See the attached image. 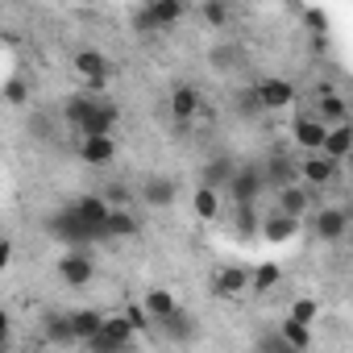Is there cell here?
I'll return each instance as SVG.
<instances>
[{"label":"cell","mask_w":353,"mask_h":353,"mask_svg":"<svg viewBox=\"0 0 353 353\" xmlns=\"http://www.w3.org/2000/svg\"><path fill=\"white\" fill-rule=\"evenodd\" d=\"M63 117H67V125H71L75 133H83V137H112V129H117V121H121V108H117L112 100H104V96L79 92V96H67Z\"/></svg>","instance_id":"cell-1"},{"label":"cell","mask_w":353,"mask_h":353,"mask_svg":"<svg viewBox=\"0 0 353 353\" xmlns=\"http://www.w3.org/2000/svg\"><path fill=\"white\" fill-rule=\"evenodd\" d=\"M50 237L54 241H63V245H71V250H92L100 237L79 221V212L75 208H63V212H54L50 216Z\"/></svg>","instance_id":"cell-2"},{"label":"cell","mask_w":353,"mask_h":353,"mask_svg":"<svg viewBox=\"0 0 353 353\" xmlns=\"http://www.w3.org/2000/svg\"><path fill=\"white\" fill-rule=\"evenodd\" d=\"M183 13H188L183 0H150V5L133 17V26H137V34H158V30H166L174 21H183Z\"/></svg>","instance_id":"cell-3"},{"label":"cell","mask_w":353,"mask_h":353,"mask_svg":"<svg viewBox=\"0 0 353 353\" xmlns=\"http://www.w3.org/2000/svg\"><path fill=\"white\" fill-rule=\"evenodd\" d=\"M75 75L88 83V96H96V92L108 83L112 67H108V59H104L100 50H79V54H75Z\"/></svg>","instance_id":"cell-4"},{"label":"cell","mask_w":353,"mask_h":353,"mask_svg":"<svg viewBox=\"0 0 353 353\" xmlns=\"http://www.w3.org/2000/svg\"><path fill=\"white\" fill-rule=\"evenodd\" d=\"M59 279L67 287H88L96 279V262H92V250H71L63 262H59Z\"/></svg>","instance_id":"cell-5"},{"label":"cell","mask_w":353,"mask_h":353,"mask_svg":"<svg viewBox=\"0 0 353 353\" xmlns=\"http://www.w3.org/2000/svg\"><path fill=\"white\" fill-rule=\"evenodd\" d=\"M250 92H254L258 108H270V112H274V108H291V104H295V88H291L287 79H258Z\"/></svg>","instance_id":"cell-6"},{"label":"cell","mask_w":353,"mask_h":353,"mask_svg":"<svg viewBox=\"0 0 353 353\" xmlns=\"http://www.w3.org/2000/svg\"><path fill=\"white\" fill-rule=\"evenodd\" d=\"M150 328H158V332H166L174 345H188L192 336H196V316L192 312H183V307H174L170 316H162V320H154Z\"/></svg>","instance_id":"cell-7"},{"label":"cell","mask_w":353,"mask_h":353,"mask_svg":"<svg viewBox=\"0 0 353 353\" xmlns=\"http://www.w3.org/2000/svg\"><path fill=\"white\" fill-rule=\"evenodd\" d=\"M258 192H262V170H254V166H237V170H233V179H229V196H233V204H254Z\"/></svg>","instance_id":"cell-8"},{"label":"cell","mask_w":353,"mask_h":353,"mask_svg":"<svg viewBox=\"0 0 353 353\" xmlns=\"http://www.w3.org/2000/svg\"><path fill=\"white\" fill-rule=\"evenodd\" d=\"M349 233V208H320L316 212V237L320 241H341Z\"/></svg>","instance_id":"cell-9"},{"label":"cell","mask_w":353,"mask_h":353,"mask_svg":"<svg viewBox=\"0 0 353 353\" xmlns=\"http://www.w3.org/2000/svg\"><path fill=\"white\" fill-rule=\"evenodd\" d=\"M295 174H303L312 188H324V183H332V179H336V162H328L324 154H307V158L295 166Z\"/></svg>","instance_id":"cell-10"},{"label":"cell","mask_w":353,"mask_h":353,"mask_svg":"<svg viewBox=\"0 0 353 353\" xmlns=\"http://www.w3.org/2000/svg\"><path fill=\"white\" fill-rule=\"evenodd\" d=\"M174 196H179V188H174V179H166V174H150L141 183V200L154 204V208H170Z\"/></svg>","instance_id":"cell-11"},{"label":"cell","mask_w":353,"mask_h":353,"mask_svg":"<svg viewBox=\"0 0 353 353\" xmlns=\"http://www.w3.org/2000/svg\"><path fill=\"white\" fill-rule=\"evenodd\" d=\"M349 150H353V129L349 125H332L328 133H324V145H320V154L328 158V162H345L349 158Z\"/></svg>","instance_id":"cell-12"},{"label":"cell","mask_w":353,"mask_h":353,"mask_svg":"<svg viewBox=\"0 0 353 353\" xmlns=\"http://www.w3.org/2000/svg\"><path fill=\"white\" fill-rule=\"evenodd\" d=\"M71 208L79 212V221H83L96 237H100V229H104V221H108V212H112L100 196H83V200H79V204H71ZM100 241H104V237H100Z\"/></svg>","instance_id":"cell-13"},{"label":"cell","mask_w":353,"mask_h":353,"mask_svg":"<svg viewBox=\"0 0 353 353\" xmlns=\"http://www.w3.org/2000/svg\"><path fill=\"white\" fill-rule=\"evenodd\" d=\"M200 104H204V100H200V92H196V88H188V83L170 92V112H174V121H179V125H188V121L200 112Z\"/></svg>","instance_id":"cell-14"},{"label":"cell","mask_w":353,"mask_h":353,"mask_svg":"<svg viewBox=\"0 0 353 353\" xmlns=\"http://www.w3.org/2000/svg\"><path fill=\"white\" fill-rule=\"evenodd\" d=\"M295 141L307 150V154H320V145H324V133H328V125H320L316 117H303V121H295Z\"/></svg>","instance_id":"cell-15"},{"label":"cell","mask_w":353,"mask_h":353,"mask_svg":"<svg viewBox=\"0 0 353 353\" xmlns=\"http://www.w3.org/2000/svg\"><path fill=\"white\" fill-rule=\"evenodd\" d=\"M79 154H83V162H88V166H104V162H112V158H117V141H112V137H83Z\"/></svg>","instance_id":"cell-16"},{"label":"cell","mask_w":353,"mask_h":353,"mask_svg":"<svg viewBox=\"0 0 353 353\" xmlns=\"http://www.w3.org/2000/svg\"><path fill=\"white\" fill-rule=\"evenodd\" d=\"M141 307H145V316H150V324H154V320H162V316H170L174 307H179V299H174L166 287H154V291H145Z\"/></svg>","instance_id":"cell-17"},{"label":"cell","mask_w":353,"mask_h":353,"mask_svg":"<svg viewBox=\"0 0 353 353\" xmlns=\"http://www.w3.org/2000/svg\"><path fill=\"white\" fill-rule=\"evenodd\" d=\"M233 170H237V166H233L229 158H212V162L204 166V183H200V188H208V192L221 196V188H229V179H233Z\"/></svg>","instance_id":"cell-18"},{"label":"cell","mask_w":353,"mask_h":353,"mask_svg":"<svg viewBox=\"0 0 353 353\" xmlns=\"http://www.w3.org/2000/svg\"><path fill=\"white\" fill-rule=\"evenodd\" d=\"M307 204H312V196H307L303 188H283V192H279V212L291 216V221H299V216L307 212Z\"/></svg>","instance_id":"cell-19"},{"label":"cell","mask_w":353,"mask_h":353,"mask_svg":"<svg viewBox=\"0 0 353 353\" xmlns=\"http://www.w3.org/2000/svg\"><path fill=\"white\" fill-rule=\"evenodd\" d=\"M133 233H137V221H133V212H125V208H112L108 221H104V229H100L104 241H108V237H133Z\"/></svg>","instance_id":"cell-20"},{"label":"cell","mask_w":353,"mask_h":353,"mask_svg":"<svg viewBox=\"0 0 353 353\" xmlns=\"http://www.w3.org/2000/svg\"><path fill=\"white\" fill-rule=\"evenodd\" d=\"M245 287H250V270H241V266H225L216 274V295H241Z\"/></svg>","instance_id":"cell-21"},{"label":"cell","mask_w":353,"mask_h":353,"mask_svg":"<svg viewBox=\"0 0 353 353\" xmlns=\"http://www.w3.org/2000/svg\"><path fill=\"white\" fill-rule=\"evenodd\" d=\"M100 324H104V316H100V312H92V307L71 312V332H75V341H92V336L100 332Z\"/></svg>","instance_id":"cell-22"},{"label":"cell","mask_w":353,"mask_h":353,"mask_svg":"<svg viewBox=\"0 0 353 353\" xmlns=\"http://www.w3.org/2000/svg\"><path fill=\"white\" fill-rule=\"evenodd\" d=\"M274 332H279V336H283V341H287V345H291L295 353H307V349H312V328H307V324H295V320H283V324H279Z\"/></svg>","instance_id":"cell-23"},{"label":"cell","mask_w":353,"mask_h":353,"mask_svg":"<svg viewBox=\"0 0 353 353\" xmlns=\"http://www.w3.org/2000/svg\"><path fill=\"white\" fill-rule=\"evenodd\" d=\"M345 117H349V104H345V96H336V92H324L320 96V125L324 121H332V125H345Z\"/></svg>","instance_id":"cell-24"},{"label":"cell","mask_w":353,"mask_h":353,"mask_svg":"<svg viewBox=\"0 0 353 353\" xmlns=\"http://www.w3.org/2000/svg\"><path fill=\"white\" fill-rule=\"evenodd\" d=\"M295 229H299V221H291V216H283V212H274V216L262 221V233H266L270 241H291Z\"/></svg>","instance_id":"cell-25"},{"label":"cell","mask_w":353,"mask_h":353,"mask_svg":"<svg viewBox=\"0 0 353 353\" xmlns=\"http://www.w3.org/2000/svg\"><path fill=\"white\" fill-rule=\"evenodd\" d=\"M262 183H274L279 192H283V188H295V162L274 158V162H270V170L262 174Z\"/></svg>","instance_id":"cell-26"},{"label":"cell","mask_w":353,"mask_h":353,"mask_svg":"<svg viewBox=\"0 0 353 353\" xmlns=\"http://www.w3.org/2000/svg\"><path fill=\"white\" fill-rule=\"evenodd\" d=\"M192 204H196V216H200V221H216V216H221V196L208 192V188H200V192L192 196Z\"/></svg>","instance_id":"cell-27"},{"label":"cell","mask_w":353,"mask_h":353,"mask_svg":"<svg viewBox=\"0 0 353 353\" xmlns=\"http://www.w3.org/2000/svg\"><path fill=\"white\" fill-rule=\"evenodd\" d=\"M100 336H108L112 345H121V349H125V345H129V336H133V328H129V320H125V316H108V320L100 324Z\"/></svg>","instance_id":"cell-28"},{"label":"cell","mask_w":353,"mask_h":353,"mask_svg":"<svg viewBox=\"0 0 353 353\" xmlns=\"http://www.w3.org/2000/svg\"><path fill=\"white\" fill-rule=\"evenodd\" d=\"M46 336L54 345H75V332H71V316H46Z\"/></svg>","instance_id":"cell-29"},{"label":"cell","mask_w":353,"mask_h":353,"mask_svg":"<svg viewBox=\"0 0 353 353\" xmlns=\"http://www.w3.org/2000/svg\"><path fill=\"white\" fill-rule=\"evenodd\" d=\"M279 279H283L279 262H262V266H258V270L250 274V287H254V291H270V287H274Z\"/></svg>","instance_id":"cell-30"},{"label":"cell","mask_w":353,"mask_h":353,"mask_svg":"<svg viewBox=\"0 0 353 353\" xmlns=\"http://www.w3.org/2000/svg\"><path fill=\"white\" fill-rule=\"evenodd\" d=\"M316 316H320V299H295L291 303V312H287V320H295V324H316Z\"/></svg>","instance_id":"cell-31"},{"label":"cell","mask_w":353,"mask_h":353,"mask_svg":"<svg viewBox=\"0 0 353 353\" xmlns=\"http://www.w3.org/2000/svg\"><path fill=\"white\" fill-rule=\"evenodd\" d=\"M200 17H204L212 30H221V26L229 21V9H225V5H216V0H208V5H200Z\"/></svg>","instance_id":"cell-32"},{"label":"cell","mask_w":353,"mask_h":353,"mask_svg":"<svg viewBox=\"0 0 353 353\" xmlns=\"http://www.w3.org/2000/svg\"><path fill=\"white\" fill-rule=\"evenodd\" d=\"M258 353H295V349H291L279 332H262V336H258Z\"/></svg>","instance_id":"cell-33"},{"label":"cell","mask_w":353,"mask_h":353,"mask_svg":"<svg viewBox=\"0 0 353 353\" xmlns=\"http://www.w3.org/2000/svg\"><path fill=\"white\" fill-rule=\"evenodd\" d=\"M125 320H129V328H133V332H150V316H145V307L129 303V307H125Z\"/></svg>","instance_id":"cell-34"},{"label":"cell","mask_w":353,"mask_h":353,"mask_svg":"<svg viewBox=\"0 0 353 353\" xmlns=\"http://www.w3.org/2000/svg\"><path fill=\"white\" fill-rule=\"evenodd\" d=\"M100 200H104V204H121V208H125V204L133 200V192H129L125 183H108V192H104Z\"/></svg>","instance_id":"cell-35"},{"label":"cell","mask_w":353,"mask_h":353,"mask_svg":"<svg viewBox=\"0 0 353 353\" xmlns=\"http://www.w3.org/2000/svg\"><path fill=\"white\" fill-rule=\"evenodd\" d=\"M237 229H241V233H254V229H258V212H254V204H237Z\"/></svg>","instance_id":"cell-36"},{"label":"cell","mask_w":353,"mask_h":353,"mask_svg":"<svg viewBox=\"0 0 353 353\" xmlns=\"http://www.w3.org/2000/svg\"><path fill=\"white\" fill-rule=\"evenodd\" d=\"M26 96H30V88H26L21 79H9V83H5V100H9V104H26Z\"/></svg>","instance_id":"cell-37"},{"label":"cell","mask_w":353,"mask_h":353,"mask_svg":"<svg viewBox=\"0 0 353 353\" xmlns=\"http://www.w3.org/2000/svg\"><path fill=\"white\" fill-rule=\"evenodd\" d=\"M83 345H88V353H125L121 345H112V341H108V336H100V332H96L92 341H83Z\"/></svg>","instance_id":"cell-38"},{"label":"cell","mask_w":353,"mask_h":353,"mask_svg":"<svg viewBox=\"0 0 353 353\" xmlns=\"http://www.w3.org/2000/svg\"><path fill=\"white\" fill-rule=\"evenodd\" d=\"M9 262H13V241H9V237H0V274L9 270Z\"/></svg>","instance_id":"cell-39"},{"label":"cell","mask_w":353,"mask_h":353,"mask_svg":"<svg viewBox=\"0 0 353 353\" xmlns=\"http://www.w3.org/2000/svg\"><path fill=\"white\" fill-rule=\"evenodd\" d=\"M303 21H307L312 30H324V13H316V9H307V13H303Z\"/></svg>","instance_id":"cell-40"},{"label":"cell","mask_w":353,"mask_h":353,"mask_svg":"<svg viewBox=\"0 0 353 353\" xmlns=\"http://www.w3.org/2000/svg\"><path fill=\"white\" fill-rule=\"evenodd\" d=\"M241 112H262L258 100H254V92H241Z\"/></svg>","instance_id":"cell-41"},{"label":"cell","mask_w":353,"mask_h":353,"mask_svg":"<svg viewBox=\"0 0 353 353\" xmlns=\"http://www.w3.org/2000/svg\"><path fill=\"white\" fill-rule=\"evenodd\" d=\"M5 345H9V316L0 312V349H5Z\"/></svg>","instance_id":"cell-42"}]
</instances>
